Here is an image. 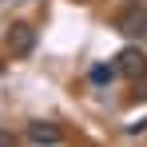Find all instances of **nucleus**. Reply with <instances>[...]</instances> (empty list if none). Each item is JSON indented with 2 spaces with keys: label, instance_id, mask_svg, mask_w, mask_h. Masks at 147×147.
I'll return each mask as SVG.
<instances>
[{
  "label": "nucleus",
  "instance_id": "1",
  "mask_svg": "<svg viewBox=\"0 0 147 147\" xmlns=\"http://www.w3.org/2000/svg\"><path fill=\"white\" fill-rule=\"evenodd\" d=\"M115 68H119V76H127V80H143L147 76V52L139 48V44H127V48L115 56Z\"/></svg>",
  "mask_w": 147,
  "mask_h": 147
},
{
  "label": "nucleus",
  "instance_id": "2",
  "mask_svg": "<svg viewBox=\"0 0 147 147\" xmlns=\"http://www.w3.org/2000/svg\"><path fill=\"white\" fill-rule=\"evenodd\" d=\"M8 48H12V56H32V48H36V28L24 24V20H16V24L8 28Z\"/></svg>",
  "mask_w": 147,
  "mask_h": 147
},
{
  "label": "nucleus",
  "instance_id": "3",
  "mask_svg": "<svg viewBox=\"0 0 147 147\" xmlns=\"http://www.w3.org/2000/svg\"><path fill=\"white\" fill-rule=\"evenodd\" d=\"M115 28H119L123 36H147V12L143 8H127L119 20H115Z\"/></svg>",
  "mask_w": 147,
  "mask_h": 147
},
{
  "label": "nucleus",
  "instance_id": "4",
  "mask_svg": "<svg viewBox=\"0 0 147 147\" xmlns=\"http://www.w3.org/2000/svg\"><path fill=\"white\" fill-rule=\"evenodd\" d=\"M28 139H32L36 147L60 143V127H56V123H48V119H32V123H28Z\"/></svg>",
  "mask_w": 147,
  "mask_h": 147
},
{
  "label": "nucleus",
  "instance_id": "5",
  "mask_svg": "<svg viewBox=\"0 0 147 147\" xmlns=\"http://www.w3.org/2000/svg\"><path fill=\"white\" fill-rule=\"evenodd\" d=\"M115 76H119V68H115V64H92V72H88V80H92L96 88H107V84H111Z\"/></svg>",
  "mask_w": 147,
  "mask_h": 147
}]
</instances>
